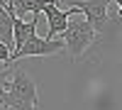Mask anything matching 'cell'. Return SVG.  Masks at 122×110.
I'll list each match as a JSON object with an SVG mask.
<instances>
[{"label":"cell","mask_w":122,"mask_h":110,"mask_svg":"<svg viewBox=\"0 0 122 110\" xmlns=\"http://www.w3.org/2000/svg\"><path fill=\"white\" fill-rule=\"evenodd\" d=\"M7 108L10 110H39L37 83L25 68H12L7 81Z\"/></svg>","instance_id":"6da1fadb"},{"label":"cell","mask_w":122,"mask_h":110,"mask_svg":"<svg viewBox=\"0 0 122 110\" xmlns=\"http://www.w3.org/2000/svg\"><path fill=\"white\" fill-rule=\"evenodd\" d=\"M61 39H64V44H66L68 56L76 61V59H81L86 54L88 47L95 44L98 32L93 29V25H90L86 17H71V22L66 27V32L61 34Z\"/></svg>","instance_id":"7a4b0ae2"},{"label":"cell","mask_w":122,"mask_h":110,"mask_svg":"<svg viewBox=\"0 0 122 110\" xmlns=\"http://www.w3.org/2000/svg\"><path fill=\"white\" fill-rule=\"evenodd\" d=\"M66 44H64V39H42V37H32L29 42L22 47V49H17V52H12V61H17V59H25V56H54L59 52H64ZM10 61V64H12Z\"/></svg>","instance_id":"3957f363"},{"label":"cell","mask_w":122,"mask_h":110,"mask_svg":"<svg viewBox=\"0 0 122 110\" xmlns=\"http://www.w3.org/2000/svg\"><path fill=\"white\" fill-rule=\"evenodd\" d=\"M71 7H76L83 12V17L88 20L93 29L100 34L107 25V7H110V0H71Z\"/></svg>","instance_id":"277c9868"},{"label":"cell","mask_w":122,"mask_h":110,"mask_svg":"<svg viewBox=\"0 0 122 110\" xmlns=\"http://www.w3.org/2000/svg\"><path fill=\"white\" fill-rule=\"evenodd\" d=\"M76 12H78L76 7L61 10V7H59V0H49V5L44 7V15H46V22H49V34H46V39H59L61 34L66 32L71 17H73Z\"/></svg>","instance_id":"5b68a950"},{"label":"cell","mask_w":122,"mask_h":110,"mask_svg":"<svg viewBox=\"0 0 122 110\" xmlns=\"http://www.w3.org/2000/svg\"><path fill=\"white\" fill-rule=\"evenodd\" d=\"M34 34H37V17L32 22H22L20 17H15V52L22 49Z\"/></svg>","instance_id":"8992f818"},{"label":"cell","mask_w":122,"mask_h":110,"mask_svg":"<svg viewBox=\"0 0 122 110\" xmlns=\"http://www.w3.org/2000/svg\"><path fill=\"white\" fill-rule=\"evenodd\" d=\"M12 5H15V15L17 17H22L27 12H32L37 17L39 12H44V7L49 5V0H12Z\"/></svg>","instance_id":"52a82bcc"},{"label":"cell","mask_w":122,"mask_h":110,"mask_svg":"<svg viewBox=\"0 0 122 110\" xmlns=\"http://www.w3.org/2000/svg\"><path fill=\"white\" fill-rule=\"evenodd\" d=\"M12 76V71H5L0 76V108H7V78Z\"/></svg>","instance_id":"ba28073f"},{"label":"cell","mask_w":122,"mask_h":110,"mask_svg":"<svg viewBox=\"0 0 122 110\" xmlns=\"http://www.w3.org/2000/svg\"><path fill=\"white\" fill-rule=\"evenodd\" d=\"M10 61H12V49L0 42V66H5V64H10ZM3 73H5V71H3ZM3 73H0V76H3Z\"/></svg>","instance_id":"9c48e42d"},{"label":"cell","mask_w":122,"mask_h":110,"mask_svg":"<svg viewBox=\"0 0 122 110\" xmlns=\"http://www.w3.org/2000/svg\"><path fill=\"white\" fill-rule=\"evenodd\" d=\"M117 3V17H122V0H115Z\"/></svg>","instance_id":"30bf717a"}]
</instances>
